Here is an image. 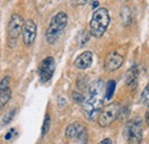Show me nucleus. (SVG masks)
<instances>
[{"instance_id": "21", "label": "nucleus", "mask_w": 149, "mask_h": 144, "mask_svg": "<svg viewBox=\"0 0 149 144\" xmlns=\"http://www.w3.org/2000/svg\"><path fill=\"white\" fill-rule=\"evenodd\" d=\"M99 144H112V142L110 138H104V140H102Z\"/></svg>"}, {"instance_id": "24", "label": "nucleus", "mask_w": 149, "mask_h": 144, "mask_svg": "<svg viewBox=\"0 0 149 144\" xmlns=\"http://www.w3.org/2000/svg\"><path fill=\"white\" fill-rule=\"evenodd\" d=\"M146 123L149 125V110L147 111V114H146Z\"/></svg>"}, {"instance_id": "22", "label": "nucleus", "mask_w": 149, "mask_h": 144, "mask_svg": "<svg viewBox=\"0 0 149 144\" xmlns=\"http://www.w3.org/2000/svg\"><path fill=\"white\" fill-rule=\"evenodd\" d=\"M97 6H99V1H94L93 3H92V8H93V9L97 8Z\"/></svg>"}, {"instance_id": "8", "label": "nucleus", "mask_w": 149, "mask_h": 144, "mask_svg": "<svg viewBox=\"0 0 149 144\" xmlns=\"http://www.w3.org/2000/svg\"><path fill=\"white\" fill-rule=\"evenodd\" d=\"M37 35V25L32 19H26L23 25L22 30V37H23V42L26 46H31L36 39Z\"/></svg>"}, {"instance_id": "6", "label": "nucleus", "mask_w": 149, "mask_h": 144, "mask_svg": "<svg viewBox=\"0 0 149 144\" xmlns=\"http://www.w3.org/2000/svg\"><path fill=\"white\" fill-rule=\"evenodd\" d=\"M125 135L130 144H140L142 141V120L140 118L132 119L126 124Z\"/></svg>"}, {"instance_id": "15", "label": "nucleus", "mask_w": 149, "mask_h": 144, "mask_svg": "<svg viewBox=\"0 0 149 144\" xmlns=\"http://www.w3.org/2000/svg\"><path fill=\"white\" fill-rule=\"evenodd\" d=\"M51 128V117L49 114H46L45 119H44V124H42V128H41V136H45Z\"/></svg>"}, {"instance_id": "19", "label": "nucleus", "mask_w": 149, "mask_h": 144, "mask_svg": "<svg viewBox=\"0 0 149 144\" xmlns=\"http://www.w3.org/2000/svg\"><path fill=\"white\" fill-rule=\"evenodd\" d=\"M88 2V0H72V5L74 6H84Z\"/></svg>"}, {"instance_id": "13", "label": "nucleus", "mask_w": 149, "mask_h": 144, "mask_svg": "<svg viewBox=\"0 0 149 144\" xmlns=\"http://www.w3.org/2000/svg\"><path fill=\"white\" fill-rule=\"evenodd\" d=\"M138 66L136 65H133L131 66L130 70L126 73V85L130 87V88H134L136 86V81H138Z\"/></svg>"}, {"instance_id": "11", "label": "nucleus", "mask_w": 149, "mask_h": 144, "mask_svg": "<svg viewBox=\"0 0 149 144\" xmlns=\"http://www.w3.org/2000/svg\"><path fill=\"white\" fill-rule=\"evenodd\" d=\"M92 62H93V54H92V52L86 51V52L81 53V54L76 58V61H74V66H76L77 69L85 70V69H87V68L91 66Z\"/></svg>"}, {"instance_id": "4", "label": "nucleus", "mask_w": 149, "mask_h": 144, "mask_svg": "<svg viewBox=\"0 0 149 144\" xmlns=\"http://www.w3.org/2000/svg\"><path fill=\"white\" fill-rule=\"evenodd\" d=\"M120 111V104L117 102H113L108 104L107 107L102 108L97 117V124L101 127H108L118 118Z\"/></svg>"}, {"instance_id": "23", "label": "nucleus", "mask_w": 149, "mask_h": 144, "mask_svg": "<svg viewBox=\"0 0 149 144\" xmlns=\"http://www.w3.org/2000/svg\"><path fill=\"white\" fill-rule=\"evenodd\" d=\"M64 104H65V101H64L63 97H61V98H60V105H64Z\"/></svg>"}, {"instance_id": "7", "label": "nucleus", "mask_w": 149, "mask_h": 144, "mask_svg": "<svg viewBox=\"0 0 149 144\" xmlns=\"http://www.w3.org/2000/svg\"><path fill=\"white\" fill-rule=\"evenodd\" d=\"M54 70H55V62L54 58L48 56L46 57L39 68V77H40V81L41 82H47L52 79L53 74H54Z\"/></svg>"}, {"instance_id": "20", "label": "nucleus", "mask_w": 149, "mask_h": 144, "mask_svg": "<svg viewBox=\"0 0 149 144\" xmlns=\"http://www.w3.org/2000/svg\"><path fill=\"white\" fill-rule=\"evenodd\" d=\"M15 133V129H10L7 134H6V136H5V140H10V137L13 136V134Z\"/></svg>"}, {"instance_id": "1", "label": "nucleus", "mask_w": 149, "mask_h": 144, "mask_svg": "<svg viewBox=\"0 0 149 144\" xmlns=\"http://www.w3.org/2000/svg\"><path fill=\"white\" fill-rule=\"evenodd\" d=\"M104 82L101 79L93 81L87 87V93L83 103V113L87 120L93 121L99 117L104 101Z\"/></svg>"}, {"instance_id": "14", "label": "nucleus", "mask_w": 149, "mask_h": 144, "mask_svg": "<svg viewBox=\"0 0 149 144\" xmlns=\"http://www.w3.org/2000/svg\"><path fill=\"white\" fill-rule=\"evenodd\" d=\"M115 88H116V82L115 80H109L107 86H106V93H104V98L106 100H111V97L113 96L115 93Z\"/></svg>"}, {"instance_id": "10", "label": "nucleus", "mask_w": 149, "mask_h": 144, "mask_svg": "<svg viewBox=\"0 0 149 144\" xmlns=\"http://www.w3.org/2000/svg\"><path fill=\"white\" fill-rule=\"evenodd\" d=\"M9 77H5L0 81V110L3 108L10 100L12 90L9 87Z\"/></svg>"}, {"instance_id": "9", "label": "nucleus", "mask_w": 149, "mask_h": 144, "mask_svg": "<svg viewBox=\"0 0 149 144\" xmlns=\"http://www.w3.org/2000/svg\"><path fill=\"white\" fill-rule=\"evenodd\" d=\"M124 62V57L117 52H111L107 55L106 61H104V68L109 72H112L122 66Z\"/></svg>"}, {"instance_id": "12", "label": "nucleus", "mask_w": 149, "mask_h": 144, "mask_svg": "<svg viewBox=\"0 0 149 144\" xmlns=\"http://www.w3.org/2000/svg\"><path fill=\"white\" fill-rule=\"evenodd\" d=\"M85 133H86V128L80 123H72V124H70L69 126L67 127V129H65V136L68 138H71V140L72 138H77L78 140Z\"/></svg>"}, {"instance_id": "17", "label": "nucleus", "mask_w": 149, "mask_h": 144, "mask_svg": "<svg viewBox=\"0 0 149 144\" xmlns=\"http://www.w3.org/2000/svg\"><path fill=\"white\" fill-rule=\"evenodd\" d=\"M141 98H142V103L145 105L149 107V84L146 86V88L142 91V95H141Z\"/></svg>"}, {"instance_id": "2", "label": "nucleus", "mask_w": 149, "mask_h": 144, "mask_svg": "<svg viewBox=\"0 0 149 144\" xmlns=\"http://www.w3.org/2000/svg\"><path fill=\"white\" fill-rule=\"evenodd\" d=\"M110 16L106 8H97L90 22V33L95 38H101L108 29Z\"/></svg>"}, {"instance_id": "3", "label": "nucleus", "mask_w": 149, "mask_h": 144, "mask_svg": "<svg viewBox=\"0 0 149 144\" xmlns=\"http://www.w3.org/2000/svg\"><path fill=\"white\" fill-rule=\"evenodd\" d=\"M67 23H68V16L64 12H60L56 15H54L53 18L51 19V23H49V25L46 30V33H45L46 41L51 45L55 44L57 39L61 36L62 31L64 30Z\"/></svg>"}, {"instance_id": "5", "label": "nucleus", "mask_w": 149, "mask_h": 144, "mask_svg": "<svg viewBox=\"0 0 149 144\" xmlns=\"http://www.w3.org/2000/svg\"><path fill=\"white\" fill-rule=\"evenodd\" d=\"M23 25H24V21L21 15L13 14L10 16L7 25V40L10 47L15 46L16 40L21 35V31L23 30Z\"/></svg>"}, {"instance_id": "16", "label": "nucleus", "mask_w": 149, "mask_h": 144, "mask_svg": "<svg viewBox=\"0 0 149 144\" xmlns=\"http://www.w3.org/2000/svg\"><path fill=\"white\" fill-rule=\"evenodd\" d=\"M15 112H16V110L14 109V110H10L5 117H3V119H2V125H7V124H9L10 121H12V119L14 118V116H15Z\"/></svg>"}, {"instance_id": "18", "label": "nucleus", "mask_w": 149, "mask_h": 144, "mask_svg": "<svg viewBox=\"0 0 149 144\" xmlns=\"http://www.w3.org/2000/svg\"><path fill=\"white\" fill-rule=\"evenodd\" d=\"M72 98H74V102L77 103H84V100H85V96L80 93H77V91H74L72 93Z\"/></svg>"}]
</instances>
